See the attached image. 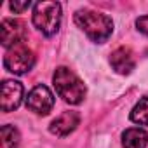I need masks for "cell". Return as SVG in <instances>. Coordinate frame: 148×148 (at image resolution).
I'll list each match as a JSON object with an SVG mask.
<instances>
[{
	"mask_svg": "<svg viewBox=\"0 0 148 148\" xmlns=\"http://www.w3.org/2000/svg\"><path fill=\"white\" fill-rule=\"evenodd\" d=\"M75 25L92 40L94 44L106 42L113 33V21L103 12H96L91 9H80L73 16Z\"/></svg>",
	"mask_w": 148,
	"mask_h": 148,
	"instance_id": "obj_1",
	"label": "cell"
},
{
	"mask_svg": "<svg viewBox=\"0 0 148 148\" xmlns=\"http://www.w3.org/2000/svg\"><path fill=\"white\" fill-rule=\"evenodd\" d=\"M110 64L117 73H120V75H129V73L136 68L134 52L129 47H119V49H115L112 52Z\"/></svg>",
	"mask_w": 148,
	"mask_h": 148,
	"instance_id": "obj_9",
	"label": "cell"
},
{
	"mask_svg": "<svg viewBox=\"0 0 148 148\" xmlns=\"http://www.w3.org/2000/svg\"><path fill=\"white\" fill-rule=\"evenodd\" d=\"M0 33H2V45L5 49H12V47L23 44V40L26 37V28H25L23 21L14 19V18H5V19H2Z\"/></svg>",
	"mask_w": 148,
	"mask_h": 148,
	"instance_id": "obj_6",
	"label": "cell"
},
{
	"mask_svg": "<svg viewBox=\"0 0 148 148\" xmlns=\"http://www.w3.org/2000/svg\"><path fill=\"white\" fill-rule=\"evenodd\" d=\"M23 84L18 80H4L2 82V112H14L23 101Z\"/></svg>",
	"mask_w": 148,
	"mask_h": 148,
	"instance_id": "obj_7",
	"label": "cell"
},
{
	"mask_svg": "<svg viewBox=\"0 0 148 148\" xmlns=\"http://www.w3.org/2000/svg\"><path fill=\"white\" fill-rule=\"evenodd\" d=\"M30 5H32V2H30V0H25V2H16V0H14V2H11V4H9L11 11H14L16 14H19V12L26 11Z\"/></svg>",
	"mask_w": 148,
	"mask_h": 148,
	"instance_id": "obj_13",
	"label": "cell"
},
{
	"mask_svg": "<svg viewBox=\"0 0 148 148\" xmlns=\"http://www.w3.org/2000/svg\"><path fill=\"white\" fill-rule=\"evenodd\" d=\"M148 132L141 127H129L122 132V148H146Z\"/></svg>",
	"mask_w": 148,
	"mask_h": 148,
	"instance_id": "obj_10",
	"label": "cell"
},
{
	"mask_svg": "<svg viewBox=\"0 0 148 148\" xmlns=\"http://www.w3.org/2000/svg\"><path fill=\"white\" fill-rule=\"evenodd\" d=\"M35 64V54L32 49L26 45H16L9 49L4 56V66L7 71L14 73V75H23V73L30 71Z\"/></svg>",
	"mask_w": 148,
	"mask_h": 148,
	"instance_id": "obj_4",
	"label": "cell"
},
{
	"mask_svg": "<svg viewBox=\"0 0 148 148\" xmlns=\"http://www.w3.org/2000/svg\"><path fill=\"white\" fill-rule=\"evenodd\" d=\"M131 120L138 125H148V96L141 98L131 110Z\"/></svg>",
	"mask_w": 148,
	"mask_h": 148,
	"instance_id": "obj_12",
	"label": "cell"
},
{
	"mask_svg": "<svg viewBox=\"0 0 148 148\" xmlns=\"http://www.w3.org/2000/svg\"><path fill=\"white\" fill-rule=\"evenodd\" d=\"M26 108L35 112L37 115H47L54 108V94L47 86H35L26 98Z\"/></svg>",
	"mask_w": 148,
	"mask_h": 148,
	"instance_id": "obj_5",
	"label": "cell"
},
{
	"mask_svg": "<svg viewBox=\"0 0 148 148\" xmlns=\"http://www.w3.org/2000/svg\"><path fill=\"white\" fill-rule=\"evenodd\" d=\"M136 28H138L143 35L148 37V16H141V18H138V19H136Z\"/></svg>",
	"mask_w": 148,
	"mask_h": 148,
	"instance_id": "obj_14",
	"label": "cell"
},
{
	"mask_svg": "<svg viewBox=\"0 0 148 148\" xmlns=\"http://www.w3.org/2000/svg\"><path fill=\"white\" fill-rule=\"evenodd\" d=\"M33 25L45 35L52 37L59 32L61 26V4L59 2H37L33 5Z\"/></svg>",
	"mask_w": 148,
	"mask_h": 148,
	"instance_id": "obj_3",
	"label": "cell"
},
{
	"mask_svg": "<svg viewBox=\"0 0 148 148\" xmlns=\"http://www.w3.org/2000/svg\"><path fill=\"white\" fill-rule=\"evenodd\" d=\"M21 136L14 125H2L0 129V148H19Z\"/></svg>",
	"mask_w": 148,
	"mask_h": 148,
	"instance_id": "obj_11",
	"label": "cell"
},
{
	"mask_svg": "<svg viewBox=\"0 0 148 148\" xmlns=\"http://www.w3.org/2000/svg\"><path fill=\"white\" fill-rule=\"evenodd\" d=\"M79 124H80V115H79L77 112H64V113H61L59 117H56V119L51 122L49 131H51L54 136L64 138V136H68L70 132L75 131Z\"/></svg>",
	"mask_w": 148,
	"mask_h": 148,
	"instance_id": "obj_8",
	"label": "cell"
},
{
	"mask_svg": "<svg viewBox=\"0 0 148 148\" xmlns=\"http://www.w3.org/2000/svg\"><path fill=\"white\" fill-rule=\"evenodd\" d=\"M52 84L59 98H63L70 105H80L86 98V86L84 82L66 66L56 68L52 75Z\"/></svg>",
	"mask_w": 148,
	"mask_h": 148,
	"instance_id": "obj_2",
	"label": "cell"
}]
</instances>
